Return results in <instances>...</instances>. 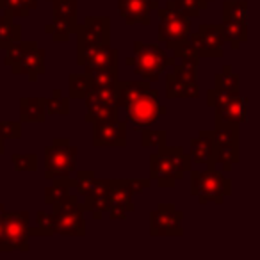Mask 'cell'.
I'll list each match as a JSON object with an SVG mask.
<instances>
[{"instance_id":"1","label":"cell","mask_w":260,"mask_h":260,"mask_svg":"<svg viewBox=\"0 0 260 260\" xmlns=\"http://www.w3.org/2000/svg\"><path fill=\"white\" fill-rule=\"evenodd\" d=\"M191 196L198 198L200 205L216 203L221 205L232 194V180L224 177V171L216 170V164H209L203 171L191 170Z\"/></svg>"},{"instance_id":"2","label":"cell","mask_w":260,"mask_h":260,"mask_svg":"<svg viewBox=\"0 0 260 260\" xmlns=\"http://www.w3.org/2000/svg\"><path fill=\"white\" fill-rule=\"evenodd\" d=\"M79 148L72 145L70 138H54L52 145L45 148V178L72 177L77 171Z\"/></svg>"},{"instance_id":"3","label":"cell","mask_w":260,"mask_h":260,"mask_svg":"<svg viewBox=\"0 0 260 260\" xmlns=\"http://www.w3.org/2000/svg\"><path fill=\"white\" fill-rule=\"evenodd\" d=\"M134 54L138 59L134 66L136 75L148 80V82H157L159 77L175 64V57L168 55L166 48L153 43H143V41L136 40Z\"/></svg>"},{"instance_id":"4","label":"cell","mask_w":260,"mask_h":260,"mask_svg":"<svg viewBox=\"0 0 260 260\" xmlns=\"http://www.w3.org/2000/svg\"><path fill=\"white\" fill-rule=\"evenodd\" d=\"M159 13V30H157V40L166 45L168 50H173V47L191 34V18L180 15L173 8H157Z\"/></svg>"},{"instance_id":"5","label":"cell","mask_w":260,"mask_h":260,"mask_svg":"<svg viewBox=\"0 0 260 260\" xmlns=\"http://www.w3.org/2000/svg\"><path fill=\"white\" fill-rule=\"evenodd\" d=\"M126 119L130 123H134L138 128H145V126H152L157 119L168 114V107L160 104L159 93L155 89H148L139 100L134 104L126 105Z\"/></svg>"},{"instance_id":"6","label":"cell","mask_w":260,"mask_h":260,"mask_svg":"<svg viewBox=\"0 0 260 260\" xmlns=\"http://www.w3.org/2000/svg\"><path fill=\"white\" fill-rule=\"evenodd\" d=\"M182 217L184 212L173 203H160L150 212V235L152 237H182Z\"/></svg>"},{"instance_id":"7","label":"cell","mask_w":260,"mask_h":260,"mask_svg":"<svg viewBox=\"0 0 260 260\" xmlns=\"http://www.w3.org/2000/svg\"><path fill=\"white\" fill-rule=\"evenodd\" d=\"M192 41L198 47L202 59H223L224 55V34L221 29V23H202L198 27V32L191 34Z\"/></svg>"},{"instance_id":"8","label":"cell","mask_w":260,"mask_h":260,"mask_svg":"<svg viewBox=\"0 0 260 260\" xmlns=\"http://www.w3.org/2000/svg\"><path fill=\"white\" fill-rule=\"evenodd\" d=\"M29 228H30V214L29 212H6L4 216V230L11 249H18L22 253L29 251Z\"/></svg>"},{"instance_id":"9","label":"cell","mask_w":260,"mask_h":260,"mask_svg":"<svg viewBox=\"0 0 260 260\" xmlns=\"http://www.w3.org/2000/svg\"><path fill=\"white\" fill-rule=\"evenodd\" d=\"M93 146L94 148H125L126 146V123L107 121L93 125Z\"/></svg>"},{"instance_id":"10","label":"cell","mask_w":260,"mask_h":260,"mask_svg":"<svg viewBox=\"0 0 260 260\" xmlns=\"http://www.w3.org/2000/svg\"><path fill=\"white\" fill-rule=\"evenodd\" d=\"M132 196L134 194L126 187L125 178H112L111 191H109V217L114 221H125L128 212L136 210Z\"/></svg>"},{"instance_id":"11","label":"cell","mask_w":260,"mask_h":260,"mask_svg":"<svg viewBox=\"0 0 260 260\" xmlns=\"http://www.w3.org/2000/svg\"><path fill=\"white\" fill-rule=\"evenodd\" d=\"M119 15L123 16L126 25H150V13L159 8L157 0H116Z\"/></svg>"},{"instance_id":"12","label":"cell","mask_w":260,"mask_h":260,"mask_svg":"<svg viewBox=\"0 0 260 260\" xmlns=\"http://www.w3.org/2000/svg\"><path fill=\"white\" fill-rule=\"evenodd\" d=\"M150 178L155 182L159 187H175L177 180H182V177L177 173L166 148L159 150L157 153L150 155Z\"/></svg>"},{"instance_id":"13","label":"cell","mask_w":260,"mask_h":260,"mask_svg":"<svg viewBox=\"0 0 260 260\" xmlns=\"http://www.w3.org/2000/svg\"><path fill=\"white\" fill-rule=\"evenodd\" d=\"M248 102L249 98H242L239 94L234 100L214 107V123H216V126L221 125L241 126L242 123L248 121Z\"/></svg>"},{"instance_id":"14","label":"cell","mask_w":260,"mask_h":260,"mask_svg":"<svg viewBox=\"0 0 260 260\" xmlns=\"http://www.w3.org/2000/svg\"><path fill=\"white\" fill-rule=\"evenodd\" d=\"M82 203L80 207L64 212H54V234L70 235V237H84L86 235V219H84Z\"/></svg>"},{"instance_id":"15","label":"cell","mask_w":260,"mask_h":260,"mask_svg":"<svg viewBox=\"0 0 260 260\" xmlns=\"http://www.w3.org/2000/svg\"><path fill=\"white\" fill-rule=\"evenodd\" d=\"M45 57H47V52H45L43 48L36 47L30 52H27L22 61L13 64L11 72L15 73V75H27V79H29L30 82H38V77L47 73Z\"/></svg>"},{"instance_id":"16","label":"cell","mask_w":260,"mask_h":260,"mask_svg":"<svg viewBox=\"0 0 260 260\" xmlns=\"http://www.w3.org/2000/svg\"><path fill=\"white\" fill-rule=\"evenodd\" d=\"M214 150H216L214 130H200V134L191 139L189 157L194 164L209 166V164H214Z\"/></svg>"},{"instance_id":"17","label":"cell","mask_w":260,"mask_h":260,"mask_svg":"<svg viewBox=\"0 0 260 260\" xmlns=\"http://www.w3.org/2000/svg\"><path fill=\"white\" fill-rule=\"evenodd\" d=\"M52 22L66 25L77 32L79 23V0H54L52 2Z\"/></svg>"},{"instance_id":"18","label":"cell","mask_w":260,"mask_h":260,"mask_svg":"<svg viewBox=\"0 0 260 260\" xmlns=\"http://www.w3.org/2000/svg\"><path fill=\"white\" fill-rule=\"evenodd\" d=\"M148 80H119L116 84V105L118 107H126V105L134 104L136 100L143 96L150 87Z\"/></svg>"},{"instance_id":"19","label":"cell","mask_w":260,"mask_h":260,"mask_svg":"<svg viewBox=\"0 0 260 260\" xmlns=\"http://www.w3.org/2000/svg\"><path fill=\"white\" fill-rule=\"evenodd\" d=\"M118 48L111 47V43H100V47L94 50V54L84 64V72L93 73L96 70H114L118 68Z\"/></svg>"},{"instance_id":"20","label":"cell","mask_w":260,"mask_h":260,"mask_svg":"<svg viewBox=\"0 0 260 260\" xmlns=\"http://www.w3.org/2000/svg\"><path fill=\"white\" fill-rule=\"evenodd\" d=\"M47 104L40 96L20 98V121L22 123H45L47 119Z\"/></svg>"},{"instance_id":"21","label":"cell","mask_w":260,"mask_h":260,"mask_svg":"<svg viewBox=\"0 0 260 260\" xmlns=\"http://www.w3.org/2000/svg\"><path fill=\"white\" fill-rule=\"evenodd\" d=\"M77 30L100 43H111V20L107 16H86L84 23L77 27Z\"/></svg>"},{"instance_id":"22","label":"cell","mask_w":260,"mask_h":260,"mask_svg":"<svg viewBox=\"0 0 260 260\" xmlns=\"http://www.w3.org/2000/svg\"><path fill=\"white\" fill-rule=\"evenodd\" d=\"M84 105H86V116H84V121L86 123L94 125V123H107L118 119V105L100 104V102Z\"/></svg>"},{"instance_id":"23","label":"cell","mask_w":260,"mask_h":260,"mask_svg":"<svg viewBox=\"0 0 260 260\" xmlns=\"http://www.w3.org/2000/svg\"><path fill=\"white\" fill-rule=\"evenodd\" d=\"M224 40L230 43L232 50H239L242 43L248 41V23H239V22H228L223 20L221 23Z\"/></svg>"},{"instance_id":"24","label":"cell","mask_w":260,"mask_h":260,"mask_svg":"<svg viewBox=\"0 0 260 260\" xmlns=\"http://www.w3.org/2000/svg\"><path fill=\"white\" fill-rule=\"evenodd\" d=\"M20 40H22V25L8 15L0 16V48L6 50L9 45Z\"/></svg>"},{"instance_id":"25","label":"cell","mask_w":260,"mask_h":260,"mask_svg":"<svg viewBox=\"0 0 260 260\" xmlns=\"http://www.w3.org/2000/svg\"><path fill=\"white\" fill-rule=\"evenodd\" d=\"M214 87L226 91V93L241 94V91H239L241 89V77H239V73H235L232 70L230 64H224L223 72L214 75Z\"/></svg>"},{"instance_id":"26","label":"cell","mask_w":260,"mask_h":260,"mask_svg":"<svg viewBox=\"0 0 260 260\" xmlns=\"http://www.w3.org/2000/svg\"><path fill=\"white\" fill-rule=\"evenodd\" d=\"M91 75L89 73H70L68 77V94L73 100H84L91 91Z\"/></svg>"},{"instance_id":"27","label":"cell","mask_w":260,"mask_h":260,"mask_svg":"<svg viewBox=\"0 0 260 260\" xmlns=\"http://www.w3.org/2000/svg\"><path fill=\"white\" fill-rule=\"evenodd\" d=\"M223 20L248 23V0H224Z\"/></svg>"},{"instance_id":"28","label":"cell","mask_w":260,"mask_h":260,"mask_svg":"<svg viewBox=\"0 0 260 260\" xmlns=\"http://www.w3.org/2000/svg\"><path fill=\"white\" fill-rule=\"evenodd\" d=\"M239 159H241L239 145H221L214 150V164H223L224 173L232 171V166L237 164Z\"/></svg>"},{"instance_id":"29","label":"cell","mask_w":260,"mask_h":260,"mask_svg":"<svg viewBox=\"0 0 260 260\" xmlns=\"http://www.w3.org/2000/svg\"><path fill=\"white\" fill-rule=\"evenodd\" d=\"M70 189H75V180L73 177H62V178H55L54 185L45 189V202L54 205L55 202H59L61 198H64L68 192H72Z\"/></svg>"},{"instance_id":"30","label":"cell","mask_w":260,"mask_h":260,"mask_svg":"<svg viewBox=\"0 0 260 260\" xmlns=\"http://www.w3.org/2000/svg\"><path fill=\"white\" fill-rule=\"evenodd\" d=\"M38 47V41H15V43H11L8 48H6V57H4V66H8V68H11L13 64H16V62H20L23 57H25L27 52H30L32 48Z\"/></svg>"},{"instance_id":"31","label":"cell","mask_w":260,"mask_h":260,"mask_svg":"<svg viewBox=\"0 0 260 260\" xmlns=\"http://www.w3.org/2000/svg\"><path fill=\"white\" fill-rule=\"evenodd\" d=\"M166 152H168V155H170L177 173L184 178L185 173H189V171L192 170V160H191V157H189V153H185V150L180 148V146H173V148L166 146Z\"/></svg>"},{"instance_id":"32","label":"cell","mask_w":260,"mask_h":260,"mask_svg":"<svg viewBox=\"0 0 260 260\" xmlns=\"http://www.w3.org/2000/svg\"><path fill=\"white\" fill-rule=\"evenodd\" d=\"M48 116H66L70 114V98L62 96L61 89L52 91V96L45 98Z\"/></svg>"},{"instance_id":"33","label":"cell","mask_w":260,"mask_h":260,"mask_svg":"<svg viewBox=\"0 0 260 260\" xmlns=\"http://www.w3.org/2000/svg\"><path fill=\"white\" fill-rule=\"evenodd\" d=\"M141 145L143 148H157V150H164L166 148V141H168V134L166 130H152L150 126L141 128Z\"/></svg>"},{"instance_id":"34","label":"cell","mask_w":260,"mask_h":260,"mask_svg":"<svg viewBox=\"0 0 260 260\" xmlns=\"http://www.w3.org/2000/svg\"><path fill=\"white\" fill-rule=\"evenodd\" d=\"M36 226L29 228L30 237L32 235H54V212H45V210H38L36 212Z\"/></svg>"},{"instance_id":"35","label":"cell","mask_w":260,"mask_h":260,"mask_svg":"<svg viewBox=\"0 0 260 260\" xmlns=\"http://www.w3.org/2000/svg\"><path fill=\"white\" fill-rule=\"evenodd\" d=\"M91 75V87H116V84L119 82L118 77V68L114 70H96V72L89 73Z\"/></svg>"},{"instance_id":"36","label":"cell","mask_w":260,"mask_h":260,"mask_svg":"<svg viewBox=\"0 0 260 260\" xmlns=\"http://www.w3.org/2000/svg\"><path fill=\"white\" fill-rule=\"evenodd\" d=\"M0 11L11 18H23L29 15L30 9L27 8L25 0H0Z\"/></svg>"},{"instance_id":"37","label":"cell","mask_w":260,"mask_h":260,"mask_svg":"<svg viewBox=\"0 0 260 260\" xmlns=\"http://www.w3.org/2000/svg\"><path fill=\"white\" fill-rule=\"evenodd\" d=\"M168 8H173L175 11H178L180 15L187 16V18H196L202 11L200 4L196 0H168Z\"/></svg>"},{"instance_id":"38","label":"cell","mask_w":260,"mask_h":260,"mask_svg":"<svg viewBox=\"0 0 260 260\" xmlns=\"http://www.w3.org/2000/svg\"><path fill=\"white\" fill-rule=\"evenodd\" d=\"M11 162L15 171H38V155L36 153H15L11 155Z\"/></svg>"},{"instance_id":"39","label":"cell","mask_w":260,"mask_h":260,"mask_svg":"<svg viewBox=\"0 0 260 260\" xmlns=\"http://www.w3.org/2000/svg\"><path fill=\"white\" fill-rule=\"evenodd\" d=\"M75 189L79 196H87L91 191V185H93L94 180V171L93 170H79L75 171Z\"/></svg>"},{"instance_id":"40","label":"cell","mask_w":260,"mask_h":260,"mask_svg":"<svg viewBox=\"0 0 260 260\" xmlns=\"http://www.w3.org/2000/svg\"><path fill=\"white\" fill-rule=\"evenodd\" d=\"M173 57L175 59H182V57H200V50L198 47L194 45V41H192L191 34H189V38H185L184 41H180V43H177L173 47ZM202 59V57H200Z\"/></svg>"},{"instance_id":"41","label":"cell","mask_w":260,"mask_h":260,"mask_svg":"<svg viewBox=\"0 0 260 260\" xmlns=\"http://www.w3.org/2000/svg\"><path fill=\"white\" fill-rule=\"evenodd\" d=\"M45 32L50 34V38L55 43H66V41H70V36H72V30H70L68 27L61 25V23H55V22L45 25Z\"/></svg>"},{"instance_id":"42","label":"cell","mask_w":260,"mask_h":260,"mask_svg":"<svg viewBox=\"0 0 260 260\" xmlns=\"http://www.w3.org/2000/svg\"><path fill=\"white\" fill-rule=\"evenodd\" d=\"M235 96H239V94L226 93V91L214 87V89H210L209 93H207V105L214 109V107H217V105H223V104H226V102L234 100Z\"/></svg>"},{"instance_id":"43","label":"cell","mask_w":260,"mask_h":260,"mask_svg":"<svg viewBox=\"0 0 260 260\" xmlns=\"http://www.w3.org/2000/svg\"><path fill=\"white\" fill-rule=\"evenodd\" d=\"M0 136L8 139H20L22 138V121H0Z\"/></svg>"},{"instance_id":"44","label":"cell","mask_w":260,"mask_h":260,"mask_svg":"<svg viewBox=\"0 0 260 260\" xmlns=\"http://www.w3.org/2000/svg\"><path fill=\"white\" fill-rule=\"evenodd\" d=\"M184 86L180 80L175 79L173 73H168L166 75V98L168 100H173V98H184Z\"/></svg>"},{"instance_id":"45","label":"cell","mask_w":260,"mask_h":260,"mask_svg":"<svg viewBox=\"0 0 260 260\" xmlns=\"http://www.w3.org/2000/svg\"><path fill=\"white\" fill-rule=\"evenodd\" d=\"M125 184L132 194H139L152 187V178H125Z\"/></svg>"},{"instance_id":"46","label":"cell","mask_w":260,"mask_h":260,"mask_svg":"<svg viewBox=\"0 0 260 260\" xmlns=\"http://www.w3.org/2000/svg\"><path fill=\"white\" fill-rule=\"evenodd\" d=\"M200 96V86L196 82H189L184 86V98H198Z\"/></svg>"},{"instance_id":"47","label":"cell","mask_w":260,"mask_h":260,"mask_svg":"<svg viewBox=\"0 0 260 260\" xmlns=\"http://www.w3.org/2000/svg\"><path fill=\"white\" fill-rule=\"evenodd\" d=\"M196 2H198L200 8H202V9H207V8H209L210 2H212V0H196Z\"/></svg>"},{"instance_id":"48","label":"cell","mask_w":260,"mask_h":260,"mask_svg":"<svg viewBox=\"0 0 260 260\" xmlns=\"http://www.w3.org/2000/svg\"><path fill=\"white\" fill-rule=\"evenodd\" d=\"M6 153V139L0 136V155H4Z\"/></svg>"},{"instance_id":"49","label":"cell","mask_w":260,"mask_h":260,"mask_svg":"<svg viewBox=\"0 0 260 260\" xmlns=\"http://www.w3.org/2000/svg\"><path fill=\"white\" fill-rule=\"evenodd\" d=\"M136 62H138L136 55H134V57H126V59H125V64H126V66H136Z\"/></svg>"},{"instance_id":"50","label":"cell","mask_w":260,"mask_h":260,"mask_svg":"<svg viewBox=\"0 0 260 260\" xmlns=\"http://www.w3.org/2000/svg\"><path fill=\"white\" fill-rule=\"evenodd\" d=\"M6 207H4V203H0V221H4V216H6Z\"/></svg>"},{"instance_id":"51","label":"cell","mask_w":260,"mask_h":260,"mask_svg":"<svg viewBox=\"0 0 260 260\" xmlns=\"http://www.w3.org/2000/svg\"><path fill=\"white\" fill-rule=\"evenodd\" d=\"M47 2H54V0H47Z\"/></svg>"}]
</instances>
